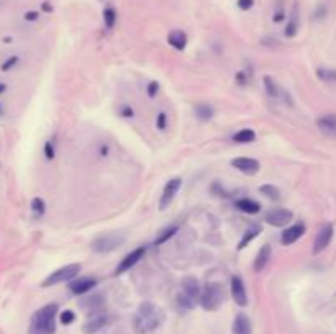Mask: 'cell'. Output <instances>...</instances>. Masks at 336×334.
<instances>
[{
  "mask_svg": "<svg viewBox=\"0 0 336 334\" xmlns=\"http://www.w3.org/2000/svg\"><path fill=\"white\" fill-rule=\"evenodd\" d=\"M177 303H179V308H182V310H192L197 301H194L192 298H189L186 293H179Z\"/></svg>",
  "mask_w": 336,
  "mask_h": 334,
  "instance_id": "32",
  "label": "cell"
},
{
  "mask_svg": "<svg viewBox=\"0 0 336 334\" xmlns=\"http://www.w3.org/2000/svg\"><path fill=\"white\" fill-rule=\"evenodd\" d=\"M298 32V17H297V5L294 7V10H292V17L290 20L287 21V26H286V36L287 38H294Z\"/></svg>",
  "mask_w": 336,
  "mask_h": 334,
  "instance_id": "27",
  "label": "cell"
},
{
  "mask_svg": "<svg viewBox=\"0 0 336 334\" xmlns=\"http://www.w3.org/2000/svg\"><path fill=\"white\" fill-rule=\"evenodd\" d=\"M231 296L238 307H246L248 305V293H246V287L245 282L239 276H233L231 277Z\"/></svg>",
  "mask_w": 336,
  "mask_h": 334,
  "instance_id": "10",
  "label": "cell"
},
{
  "mask_svg": "<svg viewBox=\"0 0 336 334\" xmlns=\"http://www.w3.org/2000/svg\"><path fill=\"white\" fill-rule=\"evenodd\" d=\"M271 252H272V249H271V246H269V244H264V246H261V249L258 251V254H256V259H254V264H253L254 272L264 270V267L267 265L269 259H271Z\"/></svg>",
  "mask_w": 336,
  "mask_h": 334,
  "instance_id": "18",
  "label": "cell"
},
{
  "mask_svg": "<svg viewBox=\"0 0 336 334\" xmlns=\"http://www.w3.org/2000/svg\"><path fill=\"white\" fill-rule=\"evenodd\" d=\"M121 115L127 116V118H131V116H133V110H131V107L125 105V107L121 108Z\"/></svg>",
  "mask_w": 336,
  "mask_h": 334,
  "instance_id": "41",
  "label": "cell"
},
{
  "mask_svg": "<svg viewBox=\"0 0 336 334\" xmlns=\"http://www.w3.org/2000/svg\"><path fill=\"white\" fill-rule=\"evenodd\" d=\"M254 5V0H238V7L241 10H250Z\"/></svg>",
  "mask_w": 336,
  "mask_h": 334,
  "instance_id": "39",
  "label": "cell"
},
{
  "mask_svg": "<svg viewBox=\"0 0 336 334\" xmlns=\"http://www.w3.org/2000/svg\"><path fill=\"white\" fill-rule=\"evenodd\" d=\"M97 285V280L94 277H79L69 282V290L74 295H84L87 292H90L94 287Z\"/></svg>",
  "mask_w": 336,
  "mask_h": 334,
  "instance_id": "12",
  "label": "cell"
},
{
  "mask_svg": "<svg viewBox=\"0 0 336 334\" xmlns=\"http://www.w3.org/2000/svg\"><path fill=\"white\" fill-rule=\"evenodd\" d=\"M182 293H186L189 298H192L194 301L200 300V295H202V285L199 279L195 277H184L182 279Z\"/></svg>",
  "mask_w": 336,
  "mask_h": 334,
  "instance_id": "14",
  "label": "cell"
},
{
  "mask_svg": "<svg viewBox=\"0 0 336 334\" xmlns=\"http://www.w3.org/2000/svg\"><path fill=\"white\" fill-rule=\"evenodd\" d=\"M5 115V108H4V105H2V102H0V118H2Z\"/></svg>",
  "mask_w": 336,
  "mask_h": 334,
  "instance_id": "44",
  "label": "cell"
},
{
  "mask_svg": "<svg viewBox=\"0 0 336 334\" xmlns=\"http://www.w3.org/2000/svg\"><path fill=\"white\" fill-rule=\"evenodd\" d=\"M194 113H195V116L199 118L200 122H208V120L213 118L215 110H213V107H211V105H208V103L200 102V103H197V105L194 107Z\"/></svg>",
  "mask_w": 336,
  "mask_h": 334,
  "instance_id": "22",
  "label": "cell"
},
{
  "mask_svg": "<svg viewBox=\"0 0 336 334\" xmlns=\"http://www.w3.org/2000/svg\"><path fill=\"white\" fill-rule=\"evenodd\" d=\"M180 187H182L180 177H174V179L167 180V184L164 185L163 195H161V200H159V210L161 211H164L167 206L172 203V200L176 198V195L179 194Z\"/></svg>",
  "mask_w": 336,
  "mask_h": 334,
  "instance_id": "6",
  "label": "cell"
},
{
  "mask_svg": "<svg viewBox=\"0 0 336 334\" xmlns=\"http://www.w3.org/2000/svg\"><path fill=\"white\" fill-rule=\"evenodd\" d=\"M264 220L271 226L282 228V226H287L289 223L294 220V213H292L290 210H286V208H272V210L266 211Z\"/></svg>",
  "mask_w": 336,
  "mask_h": 334,
  "instance_id": "7",
  "label": "cell"
},
{
  "mask_svg": "<svg viewBox=\"0 0 336 334\" xmlns=\"http://www.w3.org/2000/svg\"><path fill=\"white\" fill-rule=\"evenodd\" d=\"M272 20L276 21V23H277V21H282V20H284V12H277L274 17H272Z\"/></svg>",
  "mask_w": 336,
  "mask_h": 334,
  "instance_id": "42",
  "label": "cell"
},
{
  "mask_svg": "<svg viewBox=\"0 0 336 334\" xmlns=\"http://www.w3.org/2000/svg\"><path fill=\"white\" fill-rule=\"evenodd\" d=\"M80 272V264H69L64 265L61 269H56L54 272H51L49 276L43 280L41 287H53L57 284H63V282H71L74 280Z\"/></svg>",
  "mask_w": 336,
  "mask_h": 334,
  "instance_id": "5",
  "label": "cell"
},
{
  "mask_svg": "<svg viewBox=\"0 0 336 334\" xmlns=\"http://www.w3.org/2000/svg\"><path fill=\"white\" fill-rule=\"evenodd\" d=\"M107 321H108V318L105 315L96 313V315L90 316L89 320H87L82 324V332L84 334H96V332H99L102 328H104V326L107 324Z\"/></svg>",
  "mask_w": 336,
  "mask_h": 334,
  "instance_id": "15",
  "label": "cell"
},
{
  "mask_svg": "<svg viewBox=\"0 0 336 334\" xmlns=\"http://www.w3.org/2000/svg\"><path fill=\"white\" fill-rule=\"evenodd\" d=\"M259 192L264 197H267L269 200H272V202H279L281 200V192L277 187H274V185L271 184H266V185H261L259 187Z\"/></svg>",
  "mask_w": 336,
  "mask_h": 334,
  "instance_id": "28",
  "label": "cell"
},
{
  "mask_svg": "<svg viewBox=\"0 0 336 334\" xmlns=\"http://www.w3.org/2000/svg\"><path fill=\"white\" fill-rule=\"evenodd\" d=\"M30 208L35 218H43L46 213V202L41 197H35L30 203Z\"/></svg>",
  "mask_w": 336,
  "mask_h": 334,
  "instance_id": "26",
  "label": "cell"
},
{
  "mask_svg": "<svg viewBox=\"0 0 336 334\" xmlns=\"http://www.w3.org/2000/svg\"><path fill=\"white\" fill-rule=\"evenodd\" d=\"M233 141L238 144H248V143H254L256 141V133H254L253 130L246 128V130H241L238 131L235 136H233Z\"/></svg>",
  "mask_w": 336,
  "mask_h": 334,
  "instance_id": "25",
  "label": "cell"
},
{
  "mask_svg": "<svg viewBox=\"0 0 336 334\" xmlns=\"http://www.w3.org/2000/svg\"><path fill=\"white\" fill-rule=\"evenodd\" d=\"M158 90H159V82L152 80V82H149V85H148V97H149V99H155L156 94H158Z\"/></svg>",
  "mask_w": 336,
  "mask_h": 334,
  "instance_id": "38",
  "label": "cell"
},
{
  "mask_svg": "<svg viewBox=\"0 0 336 334\" xmlns=\"http://www.w3.org/2000/svg\"><path fill=\"white\" fill-rule=\"evenodd\" d=\"M167 43H169L174 49L184 51L187 46V35L184 32H179V29H174V32L167 35Z\"/></svg>",
  "mask_w": 336,
  "mask_h": 334,
  "instance_id": "20",
  "label": "cell"
},
{
  "mask_svg": "<svg viewBox=\"0 0 336 334\" xmlns=\"http://www.w3.org/2000/svg\"><path fill=\"white\" fill-rule=\"evenodd\" d=\"M74 320H76V315H74V311H72V310H64V311H61L59 321H61L64 326L72 324V323H74Z\"/></svg>",
  "mask_w": 336,
  "mask_h": 334,
  "instance_id": "34",
  "label": "cell"
},
{
  "mask_svg": "<svg viewBox=\"0 0 336 334\" xmlns=\"http://www.w3.org/2000/svg\"><path fill=\"white\" fill-rule=\"evenodd\" d=\"M41 10L45 12V13H51L54 10V7H53V4L49 2V0H45V2L41 4Z\"/></svg>",
  "mask_w": 336,
  "mask_h": 334,
  "instance_id": "40",
  "label": "cell"
},
{
  "mask_svg": "<svg viewBox=\"0 0 336 334\" xmlns=\"http://www.w3.org/2000/svg\"><path fill=\"white\" fill-rule=\"evenodd\" d=\"M125 242V236L118 234V233H105L97 236L96 239L92 241L90 248L94 252H99V254H105V252H112L115 249H118L121 244Z\"/></svg>",
  "mask_w": 336,
  "mask_h": 334,
  "instance_id": "4",
  "label": "cell"
},
{
  "mask_svg": "<svg viewBox=\"0 0 336 334\" xmlns=\"http://www.w3.org/2000/svg\"><path fill=\"white\" fill-rule=\"evenodd\" d=\"M177 231H179L177 225H171V226H167L164 229H161V231L158 233V236H156V239H155V246H163V244L169 241Z\"/></svg>",
  "mask_w": 336,
  "mask_h": 334,
  "instance_id": "24",
  "label": "cell"
},
{
  "mask_svg": "<svg viewBox=\"0 0 336 334\" xmlns=\"http://www.w3.org/2000/svg\"><path fill=\"white\" fill-rule=\"evenodd\" d=\"M333 233H334V228L331 223H326V225L320 228L315 241H313V249H312L313 254H320L321 251H325L328 246H330V242L333 239Z\"/></svg>",
  "mask_w": 336,
  "mask_h": 334,
  "instance_id": "8",
  "label": "cell"
},
{
  "mask_svg": "<svg viewBox=\"0 0 336 334\" xmlns=\"http://www.w3.org/2000/svg\"><path fill=\"white\" fill-rule=\"evenodd\" d=\"M164 318H166L164 311L159 307H156L155 303L144 301L140 305L133 318V329L138 334H148L158 329L164 323Z\"/></svg>",
  "mask_w": 336,
  "mask_h": 334,
  "instance_id": "1",
  "label": "cell"
},
{
  "mask_svg": "<svg viewBox=\"0 0 336 334\" xmlns=\"http://www.w3.org/2000/svg\"><path fill=\"white\" fill-rule=\"evenodd\" d=\"M105 298L102 295H90L80 301V307H82L85 311H90V313H97L100 311V308L104 307Z\"/></svg>",
  "mask_w": 336,
  "mask_h": 334,
  "instance_id": "19",
  "label": "cell"
},
{
  "mask_svg": "<svg viewBox=\"0 0 336 334\" xmlns=\"http://www.w3.org/2000/svg\"><path fill=\"white\" fill-rule=\"evenodd\" d=\"M144 252H146V248L141 246V248H138V249H135V251H131L130 254H127L125 257L121 259V262L116 265L115 276H121V274H125V272H128L130 269H133V267L143 259Z\"/></svg>",
  "mask_w": 336,
  "mask_h": 334,
  "instance_id": "9",
  "label": "cell"
},
{
  "mask_svg": "<svg viewBox=\"0 0 336 334\" xmlns=\"http://www.w3.org/2000/svg\"><path fill=\"white\" fill-rule=\"evenodd\" d=\"M317 76L326 82H336V71L334 69H318Z\"/></svg>",
  "mask_w": 336,
  "mask_h": 334,
  "instance_id": "33",
  "label": "cell"
},
{
  "mask_svg": "<svg viewBox=\"0 0 336 334\" xmlns=\"http://www.w3.org/2000/svg\"><path fill=\"white\" fill-rule=\"evenodd\" d=\"M40 18V12L38 10H26L23 13V20L26 23H35V21H38Z\"/></svg>",
  "mask_w": 336,
  "mask_h": 334,
  "instance_id": "36",
  "label": "cell"
},
{
  "mask_svg": "<svg viewBox=\"0 0 336 334\" xmlns=\"http://www.w3.org/2000/svg\"><path fill=\"white\" fill-rule=\"evenodd\" d=\"M317 126L328 136H336V115H323L317 120Z\"/></svg>",
  "mask_w": 336,
  "mask_h": 334,
  "instance_id": "17",
  "label": "cell"
},
{
  "mask_svg": "<svg viewBox=\"0 0 336 334\" xmlns=\"http://www.w3.org/2000/svg\"><path fill=\"white\" fill-rule=\"evenodd\" d=\"M235 206L238 210H241L243 213H248V215H256L261 211V205L256 202V200H251V198H239L235 202Z\"/></svg>",
  "mask_w": 336,
  "mask_h": 334,
  "instance_id": "21",
  "label": "cell"
},
{
  "mask_svg": "<svg viewBox=\"0 0 336 334\" xmlns=\"http://www.w3.org/2000/svg\"><path fill=\"white\" fill-rule=\"evenodd\" d=\"M264 87H266L267 95H269L271 99H277V97H279V94H281L279 87H277V84H276L269 76H264Z\"/></svg>",
  "mask_w": 336,
  "mask_h": 334,
  "instance_id": "30",
  "label": "cell"
},
{
  "mask_svg": "<svg viewBox=\"0 0 336 334\" xmlns=\"http://www.w3.org/2000/svg\"><path fill=\"white\" fill-rule=\"evenodd\" d=\"M261 231H262L261 225H256V223H254V225H251V226H248V229L245 231L243 237H241V241H239V244H238V251H243V249L248 246V244H250Z\"/></svg>",
  "mask_w": 336,
  "mask_h": 334,
  "instance_id": "23",
  "label": "cell"
},
{
  "mask_svg": "<svg viewBox=\"0 0 336 334\" xmlns=\"http://www.w3.org/2000/svg\"><path fill=\"white\" fill-rule=\"evenodd\" d=\"M43 153H45V158L48 161H53L56 156V149H54V141L48 139L45 143V147H43Z\"/></svg>",
  "mask_w": 336,
  "mask_h": 334,
  "instance_id": "35",
  "label": "cell"
},
{
  "mask_svg": "<svg viewBox=\"0 0 336 334\" xmlns=\"http://www.w3.org/2000/svg\"><path fill=\"white\" fill-rule=\"evenodd\" d=\"M59 307L57 303H48L32 315L28 334H54L56 332V318Z\"/></svg>",
  "mask_w": 336,
  "mask_h": 334,
  "instance_id": "2",
  "label": "cell"
},
{
  "mask_svg": "<svg viewBox=\"0 0 336 334\" xmlns=\"http://www.w3.org/2000/svg\"><path fill=\"white\" fill-rule=\"evenodd\" d=\"M230 164L235 167L236 170H239V172H243L246 175L258 174L259 169H261L259 161L253 159V158H235V159H231Z\"/></svg>",
  "mask_w": 336,
  "mask_h": 334,
  "instance_id": "11",
  "label": "cell"
},
{
  "mask_svg": "<svg viewBox=\"0 0 336 334\" xmlns=\"http://www.w3.org/2000/svg\"><path fill=\"white\" fill-rule=\"evenodd\" d=\"M231 334H253L251 320L245 313H238L231 326Z\"/></svg>",
  "mask_w": 336,
  "mask_h": 334,
  "instance_id": "16",
  "label": "cell"
},
{
  "mask_svg": "<svg viewBox=\"0 0 336 334\" xmlns=\"http://www.w3.org/2000/svg\"><path fill=\"white\" fill-rule=\"evenodd\" d=\"M104 23H105V26L108 28V29H112L113 26H115V23H116V10L113 9L112 5H108V7H105L104 9Z\"/></svg>",
  "mask_w": 336,
  "mask_h": 334,
  "instance_id": "29",
  "label": "cell"
},
{
  "mask_svg": "<svg viewBox=\"0 0 336 334\" xmlns=\"http://www.w3.org/2000/svg\"><path fill=\"white\" fill-rule=\"evenodd\" d=\"M166 125H167V116H166L164 111H161V113L158 115V118H156V126H158V130L164 131V130H166Z\"/></svg>",
  "mask_w": 336,
  "mask_h": 334,
  "instance_id": "37",
  "label": "cell"
},
{
  "mask_svg": "<svg viewBox=\"0 0 336 334\" xmlns=\"http://www.w3.org/2000/svg\"><path fill=\"white\" fill-rule=\"evenodd\" d=\"M199 301L200 307L205 311H217L225 301L223 285L218 284V282H210V284H207L202 288V295Z\"/></svg>",
  "mask_w": 336,
  "mask_h": 334,
  "instance_id": "3",
  "label": "cell"
},
{
  "mask_svg": "<svg viewBox=\"0 0 336 334\" xmlns=\"http://www.w3.org/2000/svg\"><path fill=\"white\" fill-rule=\"evenodd\" d=\"M18 63H20V56H17V54L9 56L2 64H0V71H2V72H10L12 69L17 68Z\"/></svg>",
  "mask_w": 336,
  "mask_h": 334,
  "instance_id": "31",
  "label": "cell"
},
{
  "mask_svg": "<svg viewBox=\"0 0 336 334\" xmlns=\"http://www.w3.org/2000/svg\"><path fill=\"white\" fill-rule=\"evenodd\" d=\"M7 90H9V85H7L5 82H0V95H4Z\"/></svg>",
  "mask_w": 336,
  "mask_h": 334,
  "instance_id": "43",
  "label": "cell"
},
{
  "mask_svg": "<svg viewBox=\"0 0 336 334\" xmlns=\"http://www.w3.org/2000/svg\"><path fill=\"white\" fill-rule=\"evenodd\" d=\"M307 228L303 223H297V225H292L289 226L287 229H284V233L281 236V242L284 244V246H290V244L297 242L300 237L305 234Z\"/></svg>",
  "mask_w": 336,
  "mask_h": 334,
  "instance_id": "13",
  "label": "cell"
}]
</instances>
